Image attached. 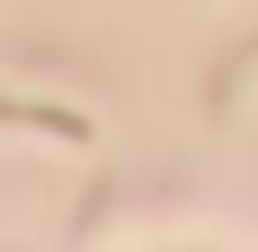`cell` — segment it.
Returning <instances> with one entry per match:
<instances>
[{"mask_svg": "<svg viewBox=\"0 0 258 252\" xmlns=\"http://www.w3.org/2000/svg\"><path fill=\"white\" fill-rule=\"evenodd\" d=\"M0 120H25V126H50V133H63V139H88V120H76V113H63V107L7 101V95H0Z\"/></svg>", "mask_w": 258, "mask_h": 252, "instance_id": "1", "label": "cell"}]
</instances>
